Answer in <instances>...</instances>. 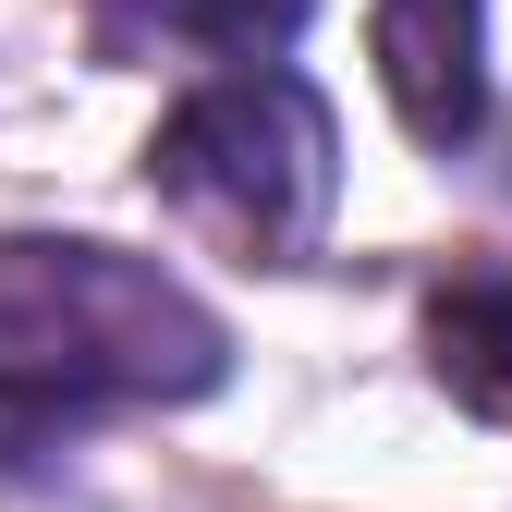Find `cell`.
I'll use <instances>...</instances> for the list:
<instances>
[{
  "mask_svg": "<svg viewBox=\"0 0 512 512\" xmlns=\"http://www.w3.org/2000/svg\"><path fill=\"white\" fill-rule=\"evenodd\" d=\"M232 330L196 281L98 232H0V452H37L61 415L208 403Z\"/></svg>",
  "mask_w": 512,
  "mask_h": 512,
  "instance_id": "cell-1",
  "label": "cell"
},
{
  "mask_svg": "<svg viewBox=\"0 0 512 512\" xmlns=\"http://www.w3.org/2000/svg\"><path fill=\"white\" fill-rule=\"evenodd\" d=\"M147 196L256 269H293L342 208V122L293 61H232L147 135Z\"/></svg>",
  "mask_w": 512,
  "mask_h": 512,
  "instance_id": "cell-2",
  "label": "cell"
},
{
  "mask_svg": "<svg viewBox=\"0 0 512 512\" xmlns=\"http://www.w3.org/2000/svg\"><path fill=\"white\" fill-rule=\"evenodd\" d=\"M366 49L427 159H464L488 135V0H378Z\"/></svg>",
  "mask_w": 512,
  "mask_h": 512,
  "instance_id": "cell-3",
  "label": "cell"
},
{
  "mask_svg": "<svg viewBox=\"0 0 512 512\" xmlns=\"http://www.w3.org/2000/svg\"><path fill=\"white\" fill-rule=\"evenodd\" d=\"M317 0H86V49L110 74L159 61H281Z\"/></svg>",
  "mask_w": 512,
  "mask_h": 512,
  "instance_id": "cell-4",
  "label": "cell"
},
{
  "mask_svg": "<svg viewBox=\"0 0 512 512\" xmlns=\"http://www.w3.org/2000/svg\"><path fill=\"white\" fill-rule=\"evenodd\" d=\"M427 378L464 415L512 427V269H476V281L427 293Z\"/></svg>",
  "mask_w": 512,
  "mask_h": 512,
  "instance_id": "cell-5",
  "label": "cell"
}]
</instances>
